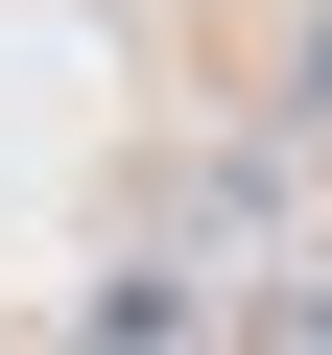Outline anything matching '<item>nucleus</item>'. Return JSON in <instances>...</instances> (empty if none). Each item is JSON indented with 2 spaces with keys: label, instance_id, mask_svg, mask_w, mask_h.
I'll return each mask as SVG.
<instances>
[{
  "label": "nucleus",
  "instance_id": "obj_1",
  "mask_svg": "<svg viewBox=\"0 0 332 355\" xmlns=\"http://www.w3.org/2000/svg\"><path fill=\"white\" fill-rule=\"evenodd\" d=\"M285 119L332 142V0H308V24H285Z\"/></svg>",
  "mask_w": 332,
  "mask_h": 355
}]
</instances>
